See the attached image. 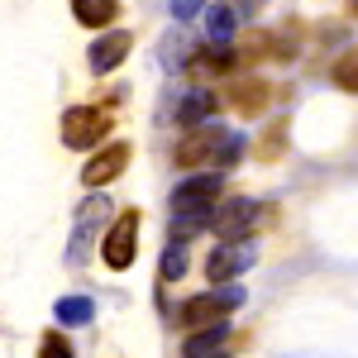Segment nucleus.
Masks as SVG:
<instances>
[{"mask_svg":"<svg viewBox=\"0 0 358 358\" xmlns=\"http://www.w3.org/2000/svg\"><path fill=\"white\" fill-rule=\"evenodd\" d=\"M277 206L273 201H248V196H229V201H220L215 210H210V220H206V229L210 234H220L224 239H248L258 224H273Z\"/></svg>","mask_w":358,"mask_h":358,"instance_id":"2","label":"nucleus"},{"mask_svg":"<svg viewBox=\"0 0 358 358\" xmlns=\"http://www.w3.org/2000/svg\"><path fill=\"white\" fill-rule=\"evenodd\" d=\"M110 215H115V201L106 192H91L82 206H77V215H72V239H67V268H86V263H91L96 244H101L106 229H110Z\"/></svg>","mask_w":358,"mask_h":358,"instance_id":"1","label":"nucleus"},{"mask_svg":"<svg viewBox=\"0 0 358 358\" xmlns=\"http://www.w3.org/2000/svg\"><path fill=\"white\" fill-rule=\"evenodd\" d=\"M248 138L234 134V129H220V138H215V153H210V172H220V167H234L239 158H244Z\"/></svg>","mask_w":358,"mask_h":358,"instance_id":"18","label":"nucleus"},{"mask_svg":"<svg viewBox=\"0 0 358 358\" xmlns=\"http://www.w3.org/2000/svg\"><path fill=\"white\" fill-rule=\"evenodd\" d=\"M38 358H77L72 354V344H67V334H43V344H38Z\"/></svg>","mask_w":358,"mask_h":358,"instance_id":"21","label":"nucleus"},{"mask_svg":"<svg viewBox=\"0 0 358 358\" xmlns=\"http://www.w3.org/2000/svg\"><path fill=\"white\" fill-rule=\"evenodd\" d=\"M282 148H287V129H282V124H273V129H268V138H263V148H258V158H263V163H273Z\"/></svg>","mask_w":358,"mask_h":358,"instance_id":"22","label":"nucleus"},{"mask_svg":"<svg viewBox=\"0 0 358 358\" xmlns=\"http://www.w3.org/2000/svg\"><path fill=\"white\" fill-rule=\"evenodd\" d=\"M215 138H220V124L192 129V134L172 148V163H177V167H206V163H210V153H215Z\"/></svg>","mask_w":358,"mask_h":358,"instance_id":"10","label":"nucleus"},{"mask_svg":"<svg viewBox=\"0 0 358 358\" xmlns=\"http://www.w3.org/2000/svg\"><path fill=\"white\" fill-rule=\"evenodd\" d=\"M187 268H192V263H187V244H177V239H172V244H163V263H158V277H163V282H177V277L187 273Z\"/></svg>","mask_w":358,"mask_h":358,"instance_id":"20","label":"nucleus"},{"mask_svg":"<svg viewBox=\"0 0 358 358\" xmlns=\"http://www.w3.org/2000/svg\"><path fill=\"white\" fill-rule=\"evenodd\" d=\"M138 220H143V215L129 206V210H120V220H110V229H106V239H101V258H106V268H110V273L134 268V253H138Z\"/></svg>","mask_w":358,"mask_h":358,"instance_id":"7","label":"nucleus"},{"mask_svg":"<svg viewBox=\"0 0 358 358\" xmlns=\"http://www.w3.org/2000/svg\"><path fill=\"white\" fill-rule=\"evenodd\" d=\"M196 53H201V43H196L187 29H172V34H163V43H158V62H163L167 72H187Z\"/></svg>","mask_w":358,"mask_h":358,"instance_id":"12","label":"nucleus"},{"mask_svg":"<svg viewBox=\"0 0 358 358\" xmlns=\"http://www.w3.org/2000/svg\"><path fill=\"white\" fill-rule=\"evenodd\" d=\"M330 77H334V86H339V91H349V96H358V43H354V48H344V53L334 57Z\"/></svg>","mask_w":358,"mask_h":358,"instance_id":"19","label":"nucleus"},{"mask_svg":"<svg viewBox=\"0 0 358 358\" xmlns=\"http://www.w3.org/2000/svg\"><path fill=\"white\" fill-rule=\"evenodd\" d=\"M53 320L62 325V330L91 325V320H96V301H91V296H62V301L53 306Z\"/></svg>","mask_w":358,"mask_h":358,"instance_id":"16","label":"nucleus"},{"mask_svg":"<svg viewBox=\"0 0 358 358\" xmlns=\"http://www.w3.org/2000/svg\"><path fill=\"white\" fill-rule=\"evenodd\" d=\"M124 167H129V143H101V148H96V153L82 163V182L101 192V187H106V182H115Z\"/></svg>","mask_w":358,"mask_h":358,"instance_id":"9","label":"nucleus"},{"mask_svg":"<svg viewBox=\"0 0 358 358\" xmlns=\"http://www.w3.org/2000/svg\"><path fill=\"white\" fill-rule=\"evenodd\" d=\"M268 101H273V86L263 82V77H239V82L229 86V106L239 115H263Z\"/></svg>","mask_w":358,"mask_h":358,"instance_id":"13","label":"nucleus"},{"mask_svg":"<svg viewBox=\"0 0 358 358\" xmlns=\"http://www.w3.org/2000/svg\"><path fill=\"white\" fill-rule=\"evenodd\" d=\"M234 29H239V15L229 5L206 10V43H234Z\"/></svg>","mask_w":358,"mask_h":358,"instance_id":"17","label":"nucleus"},{"mask_svg":"<svg viewBox=\"0 0 358 358\" xmlns=\"http://www.w3.org/2000/svg\"><path fill=\"white\" fill-rule=\"evenodd\" d=\"M206 358H229V354H224V349H220V354H206Z\"/></svg>","mask_w":358,"mask_h":358,"instance_id":"24","label":"nucleus"},{"mask_svg":"<svg viewBox=\"0 0 358 358\" xmlns=\"http://www.w3.org/2000/svg\"><path fill=\"white\" fill-rule=\"evenodd\" d=\"M224 196V172H192L187 182H177L172 192H167V210L172 215H206L210 220V210H215V201Z\"/></svg>","mask_w":358,"mask_h":358,"instance_id":"3","label":"nucleus"},{"mask_svg":"<svg viewBox=\"0 0 358 358\" xmlns=\"http://www.w3.org/2000/svg\"><path fill=\"white\" fill-rule=\"evenodd\" d=\"M72 20L82 29H110L120 20V0H72Z\"/></svg>","mask_w":358,"mask_h":358,"instance_id":"14","label":"nucleus"},{"mask_svg":"<svg viewBox=\"0 0 358 358\" xmlns=\"http://www.w3.org/2000/svg\"><path fill=\"white\" fill-rule=\"evenodd\" d=\"M215 115H220V101L210 96V91H192V96H182V106L172 110V120L192 134V129H206V124H215Z\"/></svg>","mask_w":358,"mask_h":358,"instance_id":"11","label":"nucleus"},{"mask_svg":"<svg viewBox=\"0 0 358 358\" xmlns=\"http://www.w3.org/2000/svg\"><path fill=\"white\" fill-rule=\"evenodd\" d=\"M201 5H206V0H172V20H182V24H187Z\"/></svg>","mask_w":358,"mask_h":358,"instance_id":"23","label":"nucleus"},{"mask_svg":"<svg viewBox=\"0 0 358 358\" xmlns=\"http://www.w3.org/2000/svg\"><path fill=\"white\" fill-rule=\"evenodd\" d=\"M129 48H134V34H129V29H106V34L91 38V48H86V67H91L96 77H106V72H115V67L129 57Z\"/></svg>","mask_w":358,"mask_h":358,"instance_id":"8","label":"nucleus"},{"mask_svg":"<svg viewBox=\"0 0 358 358\" xmlns=\"http://www.w3.org/2000/svg\"><path fill=\"white\" fill-rule=\"evenodd\" d=\"M349 10H354V15H358V0H349Z\"/></svg>","mask_w":358,"mask_h":358,"instance_id":"25","label":"nucleus"},{"mask_svg":"<svg viewBox=\"0 0 358 358\" xmlns=\"http://www.w3.org/2000/svg\"><path fill=\"white\" fill-rule=\"evenodd\" d=\"M110 124H115V115L101 110V106H67L62 110V143L72 153H96L101 138L110 134Z\"/></svg>","mask_w":358,"mask_h":358,"instance_id":"5","label":"nucleus"},{"mask_svg":"<svg viewBox=\"0 0 358 358\" xmlns=\"http://www.w3.org/2000/svg\"><path fill=\"white\" fill-rule=\"evenodd\" d=\"M244 287H234V282H224V287H215V292H201V296H187L182 301V310H177V325L192 334V330H206V325H215V320H224L234 306H244Z\"/></svg>","mask_w":358,"mask_h":358,"instance_id":"4","label":"nucleus"},{"mask_svg":"<svg viewBox=\"0 0 358 358\" xmlns=\"http://www.w3.org/2000/svg\"><path fill=\"white\" fill-rule=\"evenodd\" d=\"M229 320H215V325H206V330H192L187 334V344H182V358H206V354H220V344L229 339Z\"/></svg>","mask_w":358,"mask_h":358,"instance_id":"15","label":"nucleus"},{"mask_svg":"<svg viewBox=\"0 0 358 358\" xmlns=\"http://www.w3.org/2000/svg\"><path fill=\"white\" fill-rule=\"evenodd\" d=\"M253 263H258V244L253 239H224V244H215L206 253V282L224 287V282L244 277Z\"/></svg>","mask_w":358,"mask_h":358,"instance_id":"6","label":"nucleus"}]
</instances>
